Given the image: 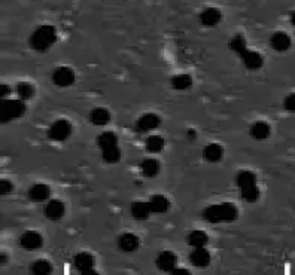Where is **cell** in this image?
<instances>
[{"mask_svg": "<svg viewBox=\"0 0 295 275\" xmlns=\"http://www.w3.org/2000/svg\"><path fill=\"white\" fill-rule=\"evenodd\" d=\"M27 195L32 202H46L51 197V188L46 183H35L29 188Z\"/></svg>", "mask_w": 295, "mask_h": 275, "instance_id": "cell-14", "label": "cell"}, {"mask_svg": "<svg viewBox=\"0 0 295 275\" xmlns=\"http://www.w3.org/2000/svg\"><path fill=\"white\" fill-rule=\"evenodd\" d=\"M155 263H157V268L160 271L171 274L174 271V268L177 266V257L171 250H163V251L158 253Z\"/></svg>", "mask_w": 295, "mask_h": 275, "instance_id": "cell-11", "label": "cell"}, {"mask_svg": "<svg viewBox=\"0 0 295 275\" xmlns=\"http://www.w3.org/2000/svg\"><path fill=\"white\" fill-rule=\"evenodd\" d=\"M236 183L240 188V195L246 202H256L261 197V191L258 188V180L255 173L249 170H242L237 177Z\"/></svg>", "mask_w": 295, "mask_h": 275, "instance_id": "cell-4", "label": "cell"}, {"mask_svg": "<svg viewBox=\"0 0 295 275\" xmlns=\"http://www.w3.org/2000/svg\"><path fill=\"white\" fill-rule=\"evenodd\" d=\"M292 40L289 38L288 33L285 32H276L271 38H270V46L277 51V52H285L291 48Z\"/></svg>", "mask_w": 295, "mask_h": 275, "instance_id": "cell-17", "label": "cell"}, {"mask_svg": "<svg viewBox=\"0 0 295 275\" xmlns=\"http://www.w3.org/2000/svg\"><path fill=\"white\" fill-rule=\"evenodd\" d=\"M270 132H271V128L264 120H256L251 126V137L253 140H258V142L267 140L270 137Z\"/></svg>", "mask_w": 295, "mask_h": 275, "instance_id": "cell-21", "label": "cell"}, {"mask_svg": "<svg viewBox=\"0 0 295 275\" xmlns=\"http://www.w3.org/2000/svg\"><path fill=\"white\" fill-rule=\"evenodd\" d=\"M166 148V140L161 135H149L145 142V149L149 154H160Z\"/></svg>", "mask_w": 295, "mask_h": 275, "instance_id": "cell-24", "label": "cell"}, {"mask_svg": "<svg viewBox=\"0 0 295 275\" xmlns=\"http://www.w3.org/2000/svg\"><path fill=\"white\" fill-rule=\"evenodd\" d=\"M149 204H151V208H152V213L155 214H163V213H167L170 208V201L169 198L161 195V194H157V195H152L149 198Z\"/></svg>", "mask_w": 295, "mask_h": 275, "instance_id": "cell-22", "label": "cell"}, {"mask_svg": "<svg viewBox=\"0 0 295 275\" xmlns=\"http://www.w3.org/2000/svg\"><path fill=\"white\" fill-rule=\"evenodd\" d=\"M171 86L177 91H185V89H189L192 86V78L189 75H174L171 80H170Z\"/></svg>", "mask_w": 295, "mask_h": 275, "instance_id": "cell-28", "label": "cell"}, {"mask_svg": "<svg viewBox=\"0 0 295 275\" xmlns=\"http://www.w3.org/2000/svg\"><path fill=\"white\" fill-rule=\"evenodd\" d=\"M102 158L106 164H117L121 161V149L118 145L102 149Z\"/></svg>", "mask_w": 295, "mask_h": 275, "instance_id": "cell-29", "label": "cell"}, {"mask_svg": "<svg viewBox=\"0 0 295 275\" xmlns=\"http://www.w3.org/2000/svg\"><path fill=\"white\" fill-rule=\"evenodd\" d=\"M221 21H222V12L215 6H209V8L203 9L200 14V23L206 27H215Z\"/></svg>", "mask_w": 295, "mask_h": 275, "instance_id": "cell-16", "label": "cell"}, {"mask_svg": "<svg viewBox=\"0 0 295 275\" xmlns=\"http://www.w3.org/2000/svg\"><path fill=\"white\" fill-rule=\"evenodd\" d=\"M118 145V135L114 132V131H103L99 134L97 137V146L102 149H106V148H111V146H115Z\"/></svg>", "mask_w": 295, "mask_h": 275, "instance_id": "cell-26", "label": "cell"}, {"mask_svg": "<svg viewBox=\"0 0 295 275\" xmlns=\"http://www.w3.org/2000/svg\"><path fill=\"white\" fill-rule=\"evenodd\" d=\"M161 170V165L157 159L154 158H145L142 162H140V171L145 177L148 179H152V177H157L158 173Z\"/></svg>", "mask_w": 295, "mask_h": 275, "instance_id": "cell-19", "label": "cell"}, {"mask_svg": "<svg viewBox=\"0 0 295 275\" xmlns=\"http://www.w3.org/2000/svg\"><path fill=\"white\" fill-rule=\"evenodd\" d=\"M72 123L70 120L61 118L54 120L48 129V137L52 142H66L70 135H72Z\"/></svg>", "mask_w": 295, "mask_h": 275, "instance_id": "cell-6", "label": "cell"}, {"mask_svg": "<svg viewBox=\"0 0 295 275\" xmlns=\"http://www.w3.org/2000/svg\"><path fill=\"white\" fill-rule=\"evenodd\" d=\"M173 275H189V269H182V268H174V271L171 272Z\"/></svg>", "mask_w": 295, "mask_h": 275, "instance_id": "cell-34", "label": "cell"}, {"mask_svg": "<svg viewBox=\"0 0 295 275\" xmlns=\"http://www.w3.org/2000/svg\"><path fill=\"white\" fill-rule=\"evenodd\" d=\"M118 245L124 253H133L139 248L140 239H139V236L131 234V232H126L118 238Z\"/></svg>", "mask_w": 295, "mask_h": 275, "instance_id": "cell-18", "label": "cell"}, {"mask_svg": "<svg viewBox=\"0 0 295 275\" xmlns=\"http://www.w3.org/2000/svg\"><path fill=\"white\" fill-rule=\"evenodd\" d=\"M73 265L78 269V272L84 275H92L97 274L94 265H95V259L91 253L88 251H81L78 254H75L73 257Z\"/></svg>", "mask_w": 295, "mask_h": 275, "instance_id": "cell-8", "label": "cell"}, {"mask_svg": "<svg viewBox=\"0 0 295 275\" xmlns=\"http://www.w3.org/2000/svg\"><path fill=\"white\" fill-rule=\"evenodd\" d=\"M14 191V183L8 179H2L0 180V195L6 197L8 194H11Z\"/></svg>", "mask_w": 295, "mask_h": 275, "instance_id": "cell-31", "label": "cell"}, {"mask_svg": "<svg viewBox=\"0 0 295 275\" xmlns=\"http://www.w3.org/2000/svg\"><path fill=\"white\" fill-rule=\"evenodd\" d=\"M6 262H8V256H6V253H2V254H0V263L5 265Z\"/></svg>", "mask_w": 295, "mask_h": 275, "instance_id": "cell-36", "label": "cell"}, {"mask_svg": "<svg viewBox=\"0 0 295 275\" xmlns=\"http://www.w3.org/2000/svg\"><path fill=\"white\" fill-rule=\"evenodd\" d=\"M283 107L285 110L291 112V113H295V92L289 94L285 100H283Z\"/></svg>", "mask_w": 295, "mask_h": 275, "instance_id": "cell-32", "label": "cell"}, {"mask_svg": "<svg viewBox=\"0 0 295 275\" xmlns=\"http://www.w3.org/2000/svg\"><path fill=\"white\" fill-rule=\"evenodd\" d=\"M9 92H11V88L6 83H2L0 85V100H5Z\"/></svg>", "mask_w": 295, "mask_h": 275, "instance_id": "cell-33", "label": "cell"}, {"mask_svg": "<svg viewBox=\"0 0 295 275\" xmlns=\"http://www.w3.org/2000/svg\"><path fill=\"white\" fill-rule=\"evenodd\" d=\"M15 92H17L18 98L26 101V100H30L36 94V89H35L33 83H30V82H18L15 86Z\"/></svg>", "mask_w": 295, "mask_h": 275, "instance_id": "cell-27", "label": "cell"}, {"mask_svg": "<svg viewBox=\"0 0 295 275\" xmlns=\"http://www.w3.org/2000/svg\"><path fill=\"white\" fill-rule=\"evenodd\" d=\"M211 251L206 247H192V251L189 253V262L194 266L205 269L211 265Z\"/></svg>", "mask_w": 295, "mask_h": 275, "instance_id": "cell-12", "label": "cell"}, {"mask_svg": "<svg viewBox=\"0 0 295 275\" xmlns=\"http://www.w3.org/2000/svg\"><path fill=\"white\" fill-rule=\"evenodd\" d=\"M51 78H52L54 85H57L58 88H67V86H72L75 83L76 75H75V70L73 69L66 67V66H61V67L54 69Z\"/></svg>", "mask_w": 295, "mask_h": 275, "instance_id": "cell-9", "label": "cell"}, {"mask_svg": "<svg viewBox=\"0 0 295 275\" xmlns=\"http://www.w3.org/2000/svg\"><path fill=\"white\" fill-rule=\"evenodd\" d=\"M160 125H161V118L157 113H145L136 120L134 131L137 134H146L157 129Z\"/></svg>", "mask_w": 295, "mask_h": 275, "instance_id": "cell-7", "label": "cell"}, {"mask_svg": "<svg viewBox=\"0 0 295 275\" xmlns=\"http://www.w3.org/2000/svg\"><path fill=\"white\" fill-rule=\"evenodd\" d=\"M202 216L209 223H231L239 217V210L233 202H221L206 207Z\"/></svg>", "mask_w": 295, "mask_h": 275, "instance_id": "cell-2", "label": "cell"}, {"mask_svg": "<svg viewBox=\"0 0 295 275\" xmlns=\"http://www.w3.org/2000/svg\"><path fill=\"white\" fill-rule=\"evenodd\" d=\"M130 213L136 220H146L152 214L149 201H134L130 205Z\"/></svg>", "mask_w": 295, "mask_h": 275, "instance_id": "cell-15", "label": "cell"}, {"mask_svg": "<svg viewBox=\"0 0 295 275\" xmlns=\"http://www.w3.org/2000/svg\"><path fill=\"white\" fill-rule=\"evenodd\" d=\"M230 49L242 58V61H243V64H245V67L248 70H258V69H261L264 66L262 55L259 52H256V51L248 49L246 39H245L243 35H234L231 38V40H230Z\"/></svg>", "mask_w": 295, "mask_h": 275, "instance_id": "cell-1", "label": "cell"}, {"mask_svg": "<svg viewBox=\"0 0 295 275\" xmlns=\"http://www.w3.org/2000/svg\"><path fill=\"white\" fill-rule=\"evenodd\" d=\"M186 242L191 247H206L209 244V235L205 231L195 229L186 236Z\"/></svg>", "mask_w": 295, "mask_h": 275, "instance_id": "cell-25", "label": "cell"}, {"mask_svg": "<svg viewBox=\"0 0 295 275\" xmlns=\"http://www.w3.org/2000/svg\"><path fill=\"white\" fill-rule=\"evenodd\" d=\"M27 107L21 98H5L0 101V122L8 123L24 116Z\"/></svg>", "mask_w": 295, "mask_h": 275, "instance_id": "cell-5", "label": "cell"}, {"mask_svg": "<svg viewBox=\"0 0 295 275\" xmlns=\"http://www.w3.org/2000/svg\"><path fill=\"white\" fill-rule=\"evenodd\" d=\"M291 23H292V26L295 27V11L291 14Z\"/></svg>", "mask_w": 295, "mask_h": 275, "instance_id": "cell-37", "label": "cell"}, {"mask_svg": "<svg viewBox=\"0 0 295 275\" xmlns=\"http://www.w3.org/2000/svg\"><path fill=\"white\" fill-rule=\"evenodd\" d=\"M203 157L208 162H219L224 157V148L218 143H211L203 149Z\"/></svg>", "mask_w": 295, "mask_h": 275, "instance_id": "cell-23", "label": "cell"}, {"mask_svg": "<svg viewBox=\"0 0 295 275\" xmlns=\"http://www.w3.org/2000/svg\"><path fill=\"white\" fill-rule=\"evenodd\" d=\"M66 213V204L61 199H49L43 207V216L49 220H60Z\"/></svg>", "mask_w": 295, "mask_h": 275, "instance_id": "cell-10", "label": "cell"}, {"mask_svg": "<svg viewBox=\"0 0 295 275\" xmlns=\"http://www.w3.org/2000/svg\"><path fill=\"white\" fill-rule=\"evenodd\" d=\"M20 245L29 251L39 250L43 245V236L36 231H27L20 236Z\"/></svg>", "mask_w": 295, "mask_h": 275, "instance_id": "cell-13", "label": "cell"}, {"mask_svg": "<svg viewBox=\"0 0 295 275\" xmlns=\"http://www.w3.org/2000/svg\"><path fill=\"white\" fill-rule=\"evenodd\" d=\"M57 29L51 24H43L39 26L29 38L30 48L38 51V52H46L49 48L54 46V43L57 42Z\"/></svg>", "mask_w": 295, "mask_h": 275, "instance_id": "cell-3", "label": "cell"}, {"mask_svg": "<svg viewBox=\"0 0 295 275\" xmlns=\"http://www.w3.org/2000/svg\"><path fill=\"white\" fill-rule=\"evenodd\" d=\"M186 135H188V139L194 140V139H195V131H194V129H188V131H186Z\"/></svg>", "mask_w": 295, "mask_h": 275, "instance_id": "cell-35", "label": "cell"}, {"mask_svg": "<svg viewBox=\"0 0 295 275\" xmlns=\"http://www.w3.org/2000/svg\"><path fill=\"white\" fill-rule=\"evenodd\" d=\"M30 272L35 275H48L52 272V265L46 259H39L35 260L30 266Z\"/></svg>", "mask_w": 295, "mask_h": 275, "instance_id": "cell-30", "label": "cell"}, {"mask_svg": "<svg viewBox=\"0 0 295 275\" xmlns=\"http://www.w3.org/2000/svg\"><path fill=\"white\" fill-rule=\"evenodd\" d=\"M111 112L105 107H95L89 112V122L95 126H105L111 122Z\"/></svg>", "mask_w": 295, "mask_h": 275, "instance_id": "cell-20", "label": "cell"}]
</instances>
